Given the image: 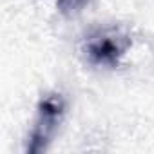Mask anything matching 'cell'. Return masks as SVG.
Here are the masks:
<instances>
[{
    "label": "cell",
    "mask_w": 154,
    "mask_h": 154,
    "mask_svg": "<svg viewBox=\"0 0 154 154\" xmlns=\"http://www.w3.org/2000/svg\"><path fill=\"white\" fill-rule=\"evenodd\" d=\"M63 114V100L60 94H49L45 96L38 105V118L35 123V129L31 132V141L27 145V152L38 154L47 149L49 141L53 140L60 120Z\"/></svg>",
    "instance_id": "cell-1"
},
{
    "label": "cell",
    "mask_w": 154,
    "mask_h": 154,
    "mask_svg": "<svg viewBox=\"0 0 154 154\" xmlns=\"http://www.w3.org/2000/svg\"><path fill=\"white\" fill-rule=\"evenodd\" d=\"M129 42L116 35H100L93 38L87 45V54L94 63L116 65L120 56L125 53Z\"/></svg>",
    "instance_id": "cell-2"
},
{
    "label": "cell",
    "mask_w": 154,
    "mask_h": 154,
    "mask_svg": "<svg viewBox=\"0 0 154 154\" xmlns=\"http://www.w3.org/2000/svg\"><path fill=\"white\" fill-rule=\"evenodd\" d=\"M87 0H56V6L62 13L65 15H74L78 13L84 6H85Z\"/></svg>",
    "instance_id": "cell-3"
}]
</instances>
